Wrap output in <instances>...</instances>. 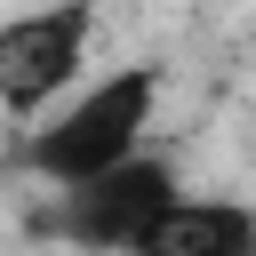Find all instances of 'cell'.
Here are the masks:
<instances>
[{
	"label": "cell",
	"instance_id": "2",
	"mask_svg": "<svg viewBox=\"0 0 256 256\" xmlns=\"http://www.w3.org/2000/svg\"><path fill=\"white\" fill-rule=\"evenodd\" d=\"M184 192V168L168 160V152H128L120 168H104V176H88V184H64V192H48V208H40V232L48 240H64V248H80V256H128L136 248V232L168 208Z\"/></svg>",
	"mask_w": 256,
	"mask_h": 256
},
{
	"label": "cell",
	"instance_id": "1",
	"mask_svg": "<svg viewBox=\"0 0 256 256\" xmlns=\"http://www.w3.org/2000/svg\"><path fill=\"white\" fill-rule=\"evenodd\" d=\"M160 88H168L160 64H120V72H104V80H80L64 104H48V112L16 136L8 168L32 176L40 192H64V184H88V176L120 168L128 152L152 144Z\"/></svg>",
	"mask_w": 256,
	"mask_h": 256
},
{
	"label": "cell",
	"instance_id": "4",
	"mask_svg": "<svg viewBox=\"0 0 256 256\" xmlns=\"http://www.w3.org/2000/svg\"><path fill=\"white\" fill-rule=\"evenodd\" d=\"M128 256H256V208L232 192H176Z\"/></svg>",
	"mask_w": 256,
	"mask_h": 256
},
{
	"label": "cell",
	"instance_id": "3",
	"mask_svg": "<svg viewBox=\"0 0 256 256\" xmlns=\"http://www.w3.org/2000/svg\"><path fill=\"white\" fill-rule=\"evenodd\" d=\"M96 48V0H40L0 16V120L32 128L48 104H64Z\"/></svg>",
	"mask_w": 256,
	"mask_h": 256
}]
</instances>
